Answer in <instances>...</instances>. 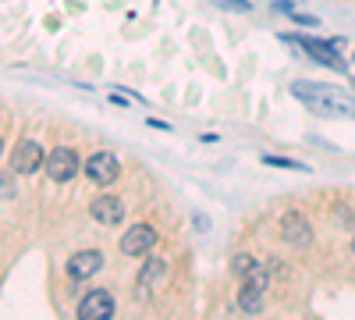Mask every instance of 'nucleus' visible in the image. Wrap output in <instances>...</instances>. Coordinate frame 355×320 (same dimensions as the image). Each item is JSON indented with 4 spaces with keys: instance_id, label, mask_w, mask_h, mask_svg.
Segmentation results:
<instances>
[{
    "instance_id": "1",
    "label": "nucleus",
    "mask_w": 355,
    "mask_h": 320,
    "mask_svg": "<svg viewBox=\"0 0 355 320\" xmlns=\"http://www.w3.org/2000/svg\"><path fill=\"white\" fill-rule=\"evenodd\" d=\"M291 96L302 100L309 110L323 114V118H355V96H348L338 85H323V82H306L299 78L291 85Z\"/></svg>"
},
{
    "instance_id": "2",
    "label": "nucleus",
    "mask_w": 355,
    "mask_h": 320,
    "mask_svg": "<svg viewBox=\"0 0 355 320\" xmlns=\"http://www.w3.org/2000/svg\"><path fill=\"white\" fill-rule=\"evenodd\" d=\"M284 43H295V47H302L313 61H320V65H327V68H334V71H348V65H345V57L338 53V40H309V36H291V33H284L281 36Z\"/></svg>"
},
{
    "instance_id": "3",
    "label": "nucleus",
    "mask_w": 355,
    "mask_h": 320,
    "mask_svg": "<svg viewBox=\"0 0 355 320\" xmlns=\"http://www.w3.org/2000/svg\"><path fill=\"white\" fill-rule=\"evenodd\" d=\"M281 239L291 246V249H306L309 242H313V224H309V217H302V214H284V221H281Z\"/></svg>"
},
{
    "instance_id": "4",
    "label": "nucleus",
    "mask_w": 355,
    "mask_h": 320,
    "mask_svg": "<svg viewBox=\"0 0 355 320\" xmlns=\"http://www.w3.org/2000/svg\"><path fill=\"white\" fill-rule=\"evenodd\" d=\"M117 246H121L125 256H146V253L157 246V231H153L150 224H132L125 235H121V242H117Z\"/></svg>"
},
{
    "instance_id": "5",
    "label": "nucleus",
    "mask_w": 355,
    "mask_h": 320,
    "mask_svg": "<svg viewBox=\"0 0 355 320\" xmlns=\"http://www.w3.org/2000/svg\"><path fill=\"white\" fill-rule=\"evenodd\" d=\"M78 317H82V320H110V317H114V299H110V292H103V288L85 292L82 303H78Z\"/></svg>"
},
{
    "instance_id": "6",
    "label": "nucleus",
    "mask_w": 355,
    "mask_h": 320,
    "mask_svg": "<svg viewBox=\"0 0 355 320\" xmlns=\"http://www.w3.org/2000/svg\"><path fill=\"white\" fill-rule=\"evenodd\" d=\"M46 174H50L53 182H71L75 174H78V157H75V150L57 146V150L46 157Z\"/></svg>"
},
{
    "instance_id": "7",
    "label": "nucleus",
    "mask_w": 355,
    "mask_h": 320,
    "mask_svg": "<svg viewBox=\"0 0 355 320\" xmlns=\"http://www.w3.org/2000/svg\"><path fill=\"white\" fill-rule=\"evenodd\" d=\"M117 174H121V164H117L110 153H93V157L85 160V178L96 182V185L117 182Z\"/></svg>"
},
{
    "instance_id": "8",
    "label": "nucleus",
    "mask_w": 355,
    "mask_h": 320,
    "mask_svg": "<svg viewBox=\"0 0 355 320\" xmlns=\"http://www.w3.org/2000/svg\"><path fill=\"white\" fill-rule=\"evenodd\" d=\"M100 267H103V253H100V249H82V253H75V256L68 260V274H71V281L93 278V274H100Z\"/></svg>"
},
{
    "instance_id": "9",
    "label": "nucleus",
    "mask_w": 355,
    "mask_h": 320,
    "mask_svg": "<svg viewBox=\"0 0 355 320\" xmlns=\"http://www.w3.org/2000/svg\"><path fill=\"white\" fill-rule=\"evenodd\" d=\"M40 164H43V146H40V142H36V139L18 142L15 153H11V167H15L18 174H33Z\"/></svg>"
},
{
    "instance_id": "10",
    "label": "nucleus",
    "mask_w": 355,
    "mask_h": 320,
    "mask_svg": "<svg viewBox=\"0 0 355 320\" xmlns=\"http://www.w3.org/2000/svg\"><path fill=\"white\" fill-rule=\"evenodd\" d=\"M89 214H93L100 224H121V217H125V203L117 199V196H96V199H93V207H89Z\"/></svg>"
},
{
    "instance_id": "11",
    "label": "nucleus",
    "mask_w": 355,
    "mask_h": 320,
    "mask_svg": "<svg viewBox=\"0 0 355 320\" xmlns=\"http://www.w3.org/2000/svg\"><path fill=\"white\" fill-rule=\"evenodd\" d=\"M239 306H242L245 313H259V310H263V288L242 285V292H239Z\"/></svg>"
},
{
    "instance_id": "12",
    "label": "nucleus",
    "mask_w": 355,
    "mask_h": 320,
    "mask_svg": "<svg viewBox=\"0 0 355 320\" xmlns=\"http://www.w3.org/2000/svg\"><path fill=\"white\" fill-rule=\"evenodd\" d=\"M259 160H263V164H270V167H284V171H302V164H299V160H288V157H274V153H263Z\"/></svg>"
},
{
    "instance_id": "13",
    "label": "nucleus",
    "mask_w": 355,
    "mask_h": 320,
    "mask_svg": "<svg viewBox=\"0 0 355 320\" xmlns=\"http://www.w3.org/2000/svg\"><path fill=\"white\" fill-rule=\"evenodd\" d=\"M160 274H164V264H160V260H150V267L139 274V288H146V285H150L153 278H160Z\"/></svg>"
},
{
    "instance_id": "14",
    "label": "nucleus",
    "mask_w": 355,
    "mask_h": 320,
    "mask_svg": "<svg viewBox=\"0 0 355 320\" xmlns=\"http://www.w3.org/2000/svg\"><path fill=\"white\" fill-rule=\"evenodd\" d=\"M252 264H256V260H252V256H245V253H239V256H234V264H231V271H234V274H242V278H245Z\"/></svg>"
},
{
    "instance_id": "15",
    "label": "nucleus",
    "mask_w": 355,
    "mask_h": 320,
    "mask_svg": "<svg viewBox=\"0 0 355 320\" xmlns=\"http://www.w3.org/2000/svg\"><path fill=\"white\" fill-rule=\"evenodd\" d=\"M214 4H220V8H227V11H252V4H249V0H214Z\"/></svg>"
},
{
    "instance_id": "16",
    "label": "nucleus",
    "mask_w": 355,
    "mask_h": 320,
    "mask_svg": "<svg viewBox=\"0 0 355 320\" xmlns=\"http://www.w3.org/2000/svg\"><path fill=\"white\" fill-rule=\"evenodd\" d=\"M288 18H291L295 25H306V28H313V25H320V18H313V15H299V11H291Z\"/></svg>"
},
{
    "instance_id": "17",
    "label": "nucleus",
    "mask_w": 355,
    "mask_h": 320,
    "mask_svg": "<svg viewBox=\"0 0 355 320\" xmlns=\"http://www.w3.org/2000/svg\"><path fill=\"white\" fill-rule=\"evenodd\" d=\"M352 253H355V239H352Z\"/></svg>"
},
{
    "instance_id": "18",
    "label": "nucleus",
    "mask_w": 355,
    "mask_h": 320,
    "mask_svg": "<svg viewBox=\"0 0 355 320\" xmlns=\"http://www.w3.org/2000/svg\"><path fill=\"white\" fill-rule=\"evenodd\" d=\"M352 61H355V57H352Z\"/></svg>"
}]
</instances>
